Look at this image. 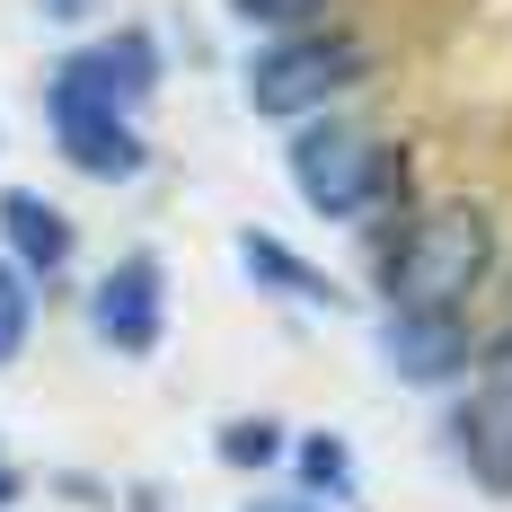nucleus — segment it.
I'll return each mask as SVG.
<instances>
[{
  "mask_svg": "<svg viewBox=\"0 0 512 512\" xmlns=\"http://www.w3.org/2000/svg\"><path fill=\"white\" fill-rule=\"evenodd\" d=\"M495 265V221L477 204H433L380 248V301L389 309H468Z\"/></svg>",
  "mask_w": 512,
  "mask_h": 512,
  "instance_id": "obj_1",
  "label": "nucleus"
},
{
  "mask_svg": "<svg viewBox=\"0 0 512 512\" xmlns=\"http://www.w3.org/2000/svg\"><path fill=\"white\" fill-rule=\"evenodd\" d=\"M398 177H407V159L380 133L345 124V115H318V124L292 133V186H301V204L318 221H362L371 204L398 195Z\"/></svg>",
  "mask_w": 512,
  "mask_h": 512,
  "instance_id": "obj_2",
  "label": "nucleus"
},
{
  "mask_svg": "<svg viewBox=\"0 0 512 512\" xmlns=\"http://www.w3.org/2000/svg\"><path fill=\"white\" fill-rule=\"evenodd\" d=\"M362 62H371L362 36H309V27H292V36H274V45H256V62H248V106L265 115V124L327 115V106L362 80Z\"/></svg>",
  "mask_w": 512,
  "mask_h": 512,
  "instance_id": "obj_3",
  "label": "nucleus"
},
{
  "mask_svg": "<svg viewBox=\"0 0 512 512\" xmlns=\"http://www.w3.org/2000/svg\"><path fill=\"white\" fill-rule=\"evenodd\" d=\"M89 327H98V345H115V354H151L159 345V327H168V283H159L151 256H124L98 292H89Z\"/></svg>",
  "mask_w": 512,
  "mask_h": 512,
  "instance_id": "obj_4",
  "label": "nucleus"
},
{
  "mask_svg": "<svg viewBox=\"0 0 512 512\" xmlns=\"http://www.w3.org/2000/svg\"><path fill=\"white\" fill-rule=\"evenodd\" d=\"M451 451L486 495H512V380H486L451 407Z\"/></svg>",
  "mask_w": 512,
  "mask_h": 512,
  "instance_id": "obj_5",
  "label": "nucleus"
},
{
  "mask_svg": "<svg viewBox=\"0 0 512 512\" xmlns=\"http://www.w3.org/2000/svg\"><path fill=\"white\" fill-rule=\"evenodd\" d=\"M380 354L398 362L407 380H451L468 362V327H460V309H389Z\"/></svg>",
  "mask_w": 512,
  "mask_h": 512,
  "instance_id": "obj_6",
  "label": "nucleus"
},
{
  "mask_svg": "<svg viewBox=\"0 0 512 512\" xmlns=\"http://www.w3.org/2000/svg\"><path fill=\"white\" fill-rule=\"evenodd\" d=\"M53 142H62V159L80 168V177H133L142 168V133H133V115H53Z\"/></svg>",
  "mask_w": 512,
  "mask_h": 512,
  "instance_id": "obj_7",
  "label": "nucleus"
},
{
  "mask_svg": "<svg viewBox=\"0 0 512 512\" xmlns=\"http://www.w3.org/2000/svg\"><path fill=\"white\" fill-rule=\"evenodd\" d=\"M0 239H9V256H18L27 274H62L71 248H80V239H71V221H62L45 195H18V186L0 195Z\"/></svg>",
  "mask_w": 512,
  "mask_h": 512,
  "instance_id": "obj_8",
  "label": "nucleus"
},
{
  "mask_svg": "<svg viewBox=\"0 0 512 512\" xmlns=\"http://www.w3.org/2000/svg\"><path fill=\"white\" fill-rule=\"evenodd\" d=\"M239 256H248L256 283H274V292H292V301H309V309H336V283H327V274H309V265L283 248V239H265V230H239Z\"/></svg>",
  "mask_w": 512,
  "mask_h": 512,
  "instance_id": "obj_9",
  "label": "nucleus"
},
{
  "mask_svg": "<svg viewBox=\"0 0 512 512\" xmlns=\"http://www.w3.org/2000/svg\"><path fill=\"white\" fill-rule=\"evenodd\" d=\"M301 486L309 495H336V504L354 495V460H345L336 433H301Z\"/></svg>",
  "mask_w": 512,
  "mask_h": 512,
  "instance_id": "obj_10",
  "label": "nucleus"
},
{
  "mask_svg": "<svg viewBox=\"0 0 512 512\" xmlns=\"http://www.w3.org/2000/svg\"><path fill=\"white\" fill-rule=\"evenodd\" d=\"M27 327H36V301H27V283L0 265V362L27 354Z\"/></svg>",
  "mask_w": 512,
  "mask_h": 512,
  "instance_id": "obj_11",
  "label": "nucleus"
},
{
  "mask_svg": "<svg viewBox=\"0 0 512 512\" xmlns=\"http://www.w3.org/2000/svg\"><path fill=\"white\" fill-rule=\"evenodd\" d=\"M318 9H327V0H230V18H239V27H265V36H292Z\"/></svg>",
  "mask_w": 512,
  "mask_h": 512,
  "instance_id": "obj_12",
  "label": "nucleus"
},
{
  "mask_svg": "<svg viewBox=\"0 0 512 512\" xmlns=\"http://www.w3.org/2000/svg\"><path fill=\"white\" fill-rule=\"evenodd\" d=\"M274 451H283V433H274L265 415H256V424H221V460L230 468H265Z\"/></svg>",
  "mask_w": 512,
  "mask_h": 512,
  "instance_id": "obj_13",
  "label": "nucleus"
},
{
  "mask_svg": "<svg viewBox=\"0 0 512 512\" xmlns=\"http://www.w3.org/2000/svg\"><path fill=\"white\" fill-rule=\"evenodd\" d=\"M80 9H89V0H45V18H80Z\"/></svg>",
  "mask_w": 512,
  "mask_h": 512,
  "instance_id": "obj_14",
  "label": "nucleus"
},
{
  "mask_svg": "<svg viewBox=\"0 0 512 512\" xmlns=\"http://www.w3.org/2000/svg\"><path fill=\"white\" fill-rule=\"evenodd\" d=\"M495 362H504V380H512V336H495Z\"/></svg>",
  "mask_w": 512,
  "mask_h": 512,
  "instance_id": "obj_15",
  "label": "nucleus"
},
{
  "mask_svg": "<svg viewBox=\"0 0 512 512\" xmlns=\"http://www.w3.org/2000/svg\"><path fill=\"white\" fill-rule=\"evenodd\" d=\"M0 504H18V477H9V468H0Z\"/></svg>",
  "mask_w": 512,
  "mask_h": 512,
  "instance_id": "obj_16",
  "label": "nucleus"
}]
</instances>
